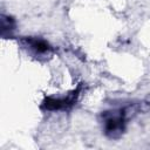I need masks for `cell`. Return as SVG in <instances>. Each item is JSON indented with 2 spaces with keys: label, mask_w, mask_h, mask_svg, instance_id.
<instances>
[{
  "label": "cell",
  "mask_w": 150,
  "mask_h": 150,
  "mask_svg": "<svg viewBox=\"0 0 150 150\" xmlns=\"http://www.w3.org/2000/svg\"><path fill=\"white\" fill-rule=\"evenodd\" d=\"M129 109H130V107H127V108L104 111L102 114L103 131L107 137H109L111 139H117L123 135V132L125 130L127 120H128L129 112H130Z\"/></svg>",
  "instance_id": "obj_1"
},
{
  "label": "cell",
  "mask_w": 150,
  "mask_h": 150,
  "mask_svg": "<svg viewBox=\"0 0 150 150\" xmlns=\"http://www.w3.org/2000/svg\"><path fill=\"white\" fill-rule=\"evenodd\" d=\"M21 43L23 46V48H26L33 56L38 57V59H47L48 56H50L53 48L52 46L43 39L40 38H33V36H27L23 38L21 40Z\"/></svg>",
  "instance_id": "obj_2"
},
{
  "label": "cell",
  "mask_w": 150,
  "mask_h": 150,
  "mask_svg": "<svg viewBox=\"0 0 150 150\" xmlns=\"http://www.w3.org/2000/svg\"><path fill=\"white\" fill-rule=\"evenodd\" d=\"M79 93L80 88L73 90L63 97H47L42 102V108L46 110H67L76 102Z\"/></svg>",
  "instance_id": "obj_3"
},
{
  "label": "cell",
  "mask_w": 150,
  "mask_h": 150,
  "mask_svg": "<svg viewBox=\"0 0 150 150\" xmlns=\"http://www.w3.org/2000/svg\"><path fill=\"white\" fill-rule=\"evenodd\" d=\"M15 28V21L11 16H6L5 14L1 15V36H11Z\"/></svg>",
  "instance_id": "obj_4"
}]
</instances>
